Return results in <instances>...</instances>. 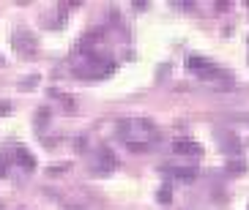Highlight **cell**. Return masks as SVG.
Returning a JSON list of instances; mask_svg holds the SVG:
<instances>
[{
	"mask_svg": "<svg viewBox=\"0 0 249 210\" xmlns=\"http://www.w3.org/2000/svg\"><path fill=\"white\" fill-rule=\"evenodd\" d=\"M154 123H148V120H142V117H126V120H121L118 123V134H121V139L126 142V147L134 153H145L148 147H151V142H154Z\"/></svg>",
	"mask_w": 249,
	"mask_h": 210,
	"instance_id": "obj_1",
	"label": "cell"
},
{
	"mask_svg": "<svg viewBox=\"0 0 249 210\" xmlns=\"http://www.w3.org/2000/svg\"><path fill=\"white\" fill-rule=\"evenodd\" d=\"M90 167H93V172H99V175H110L112 169L118 167V159L112 156V150L102 147V150H96V153H93V159H90Z\"/></svg>",
	"mask_w": 249,
	"mask_h": 210,
	"instance_id": "obj_2",
	"label": "cell"
},
{
	"mask_svg": "<svg viewBox=\"0 0 249 210\" xmlns=\"http://www.w3.org/2000/svg\"><path fill=\"white\" fill-rule=\"evenodd\" d=\"M14 49L17 52H25V55H33L36 52V38L28 28H17L14 30Z\"/></svg>",
	"mask_w": 249,
	"mask_h": 210,
	"instance_id": "obj_3",
	"label": "cell"
},
{
	"mask_svg": "<svg viewBox=\"0 0 249 210\" xmlns=\"http://www.w3.org/2000/svg\"><path fill=\"white\" fill-rule=\"evenodd\" d=\"M173 153H178V156H200V153H203V145H200L197 139L178 137L176 142H173Z\"/></svg>",
	"mask_w": 249,
	"mask_h": 210,
	"instance_id": "obj_4",
	"label": "cell"
},
{
	"mask_svg": "<svg viewBox=\"0 0 249 210\" xmlns=\"http://www.w3.org/2000/svg\"><path fill=\"white\" fill-rule=\"evenodd\" d=\"M216 142H219V145L225 147V150L230 153V156H235V153H238V139L230 137L227 131H216Z\"/></svg>",
	"mask_w": 249,
	"mask_h": 210,
	"instance_id": "obj_5",
	"label": "cell"
},
{
	"mask_svg": "<svg viewBox=\"0 0 249 210\" xmlns=\"http://www.w3.org/2000/svg\"><path fill=\"white\" fill-rule=\"evenodd\" d=\"M161 172H173L176 178H181V180H195V175H197V169L195 167H161Z\"/></svg>",
	"mask_w": 249,
	"mask_h": 210,
	"instance_id": "obj_6",
	"label": "cell"
},
{
	"mask_svg": "<svg viewBox=\"0 0 249 210\" xmlns=\"http://www.w3.org/2000/svg\"><path fill=\"white\" fill-rule=\"evenodd\" d=\"M14 153H17V161H19V167H25V169H33V167H36V159L30 156L28 147H17Z\"/></svg>",
	"mask_w": 249,
	"mask_h": 210,
	"instance_id": "obj_7",
	"label": "cell"
},
{
	"mask_svg": "<svg viewBox=\"0 0 249 210\" xmlns=\"http://www.w3.org/2000/svg\"><path fill=\"white\" fill-rule=\"evenodd\" d=\"M159 202H161V205H170V202H173V186H170V183H164V186L159 189Z\"/></svg>",
	"mask_w": 249,
	"mask_h": 210,
	"instance_id": "obj_8",
	"label": "cell"
},
{
	"mask_svg": "<svg viewBox=\"0 0 249 210\" xmlns=\"http://www.w3.org/2000/svg\"><path fill=\"white\" fill-rule=\"evenodd\" d=\"M227 172H247V161L244 159H230L227 161Z\"/></svg>",
	"mask_w": 249,
	"mask_h": 210,
	"instance_id": "obj_9",
	"label": "cell"
},
{
	"mask_svg": "<svg viewBox=\"0 0 249 210\" xmlns=\"http://www.w3.org/2000/svg\"><path fill=\"white\" fill-rule=\"evenodd\" d=\"M227 123H247L249 126V115L247 112H233V115H225Z\"/></svg>",
	"mask_w": 249,
	"mask_h": 210,
	"instance_id": "obj_10",
	"label": "cell"
},
{
	"mask_svg": "<svg viewBox=\"0 0 249 210\" xmlns=\"http://www.w3.org/2000/svg\"><path fill=\"white\" fill-rule=\"evenodd\" d=\"M60 208H63V210H85L82 205H74V202H63Z\"/></svg>",
	"mask_w": 249,
	"mask_h": 210,
	"instance_id": "obj_11",
	"label": "cell"
},
{
	"mask_svg": "<svg viewBox=\"0 0 249 210\" xmlns=\"http://www.w3.org/2000/svg\"><path fill=\"white\" fill-rule=\"evenodd\" d=\"M11 112V104L8 101H0V115H8Z\"/></svg>",
	"mask_w": 249,
	"mask_h": 210,
	"instance_id": "obj_12",
	"label": "cell"
},
{
	"mask_svg": "<svg viewBox=\"0 0 249 210\" xmlns=\"http://www.w3.org/2000/svg\"><path fill=\"white\" fill-rule=\"evenodd\" d=\"M36 80H38V77H28V80H25L22 85H25V87H28V90H30V85H36Z\"/></svg>",
	"mask_w": 249,
	"mask_h": 210,
	"instance_id": "obj_13",
	"label": "cell"
},
{
	"mask_svg": "<svg viewBox=\"0 0 249 210\" xmlns=\"http://www.w3.org/2000/svg\"><path fill=\"white\" fill-rule=\"evenodd\" d=\"M63 169H69V164H58V167H52L50 172H63Z\"/></svg>",
	"mask_w": 249,
	"mask_h": 210,
	"instance_id": "obj_14",
	"label": "cell"
},
{
	"mask_svg": "<svg viewBox=\"0 0 249 210\" xmlns=\"http://www.w3.org/2000/svg\"><path fill=\"white\" fill-rule=\"evenodd\" d=\"M0 175H6V164L3 161H0Z\"/></svg>",
	"mask_w": 249,
	"mask_h": 210,
	"instance_id": "obj_15",
	"label": "cell"
},
{
	"mask_svg": "<svg viewBox=\"0 0 249 210\" xmlns=\"http://www.w3.org/2000/svg\"><path fill=\"white\" fill-rule=\"evenodd\" d=\"M3 63H6V58H3V52H0V65H3Z\"/></svg>",
	"mask_w": 249,
	"mask_h": 210,
	"instance_id": "obj_16",
	"label": "cell"
},
{
	"mask_svg": "<svg viewBox=\"0 0 249 210\" xmlns=\"http://www.w3.org/2000/svg\"><path fill=\"white\" fill-rule=\"evenodd\" d=\"M19 210H22V208H19Z\"/></svg>",
	"mask_w": 249,
	"mask_h": 210,
	"instance_id": "obj_17",
	"label": "cell"
}]
</instances>
